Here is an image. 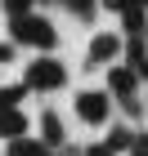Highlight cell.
Returning <instances> with one entry per match:
<instances>
[{
    "mask_svg": "<svg viewBox=\"0 0 148 156\" xmlns=\"http://www.w3.org/2000/svg\"><path fill=\"white\" fill-rule=\"evenodd\" d=\"M85 156H112V152H108V143H99V147H90Z\"/></svg>",
    "mask_w": 148,
    "mask_h": 156,
    "instance_id": "ac0fdd59",
    "label": "cell"
},
{
    "mask_svg": "<svg viewBox=\"0 0 148 156\" xmlns=\"http://www.w3.org/2000/svg\"><path fill=\"white\" fill-rule=\"evenodd\" d=\"M121 54H126V45H121V36H112V31H103V36L90 40V62H94V67H108V62L121 58Z\"/></svg>",
    "mask_w": 148,
    "mask_h": 156,
    "instance_id": "5b68a950",
    "label": "cell"
},
{
    "mask_svg": "<svg viewBox=\"0 0 148 156\" xmlns=\"http://www.w3.org/2000/svg\"><path fill=\"white\" fill-rule=\"evenodd\" d=\"M27 94H32L27 85H0V107H18Z\"/></svg>",
    "mask_w": 148,
    "mask_h": 156,
    "instance_id": "7c38bea8",
    "label": "cell"
},
{
    "mask_svg": "<svg viewBox=\"0 0 148 156\" xmlns=\"http://www.w3.org/2000/svg\"><path fill=\"white\" fill-rule=\"evenodd\" d=\"M126 5H130V0H103V9H112V13H121Z\"/></svg>",
    "mask_w": 148,
    "mask_h": 156,
    "instance_id": "e0dca14e",
    "label": "cell"
},
{
    "mask_svg": "<svg viewBox=\"0 0 148 156\" xmlns=\"http://www.w3.org/2000/svg\"><path fill=\"white\" fill-rule=\"evenodd\" d=\"M23 85L32 89V94H54V89L67 85V67H63L59 58H32V62H27Z\"/></svg>",
    "mask_w": 148,
    "mask_h": 156,
    "instance_id": "7a4b0ae2",
    "label": "cell"
},
{
    "mask_svg": "<svg viewBox=\"0 0 148 156\" xmlns=\"http://www.w3.org/2000/svg\"><path fill=\"white\" fill-rule=\"evenodd\" d=\"M13 54H18V45L13 40H0V62H13Z\"/></svg>",
    "mask_w": 148,
    "mask_h": 156,
    "instance_id": "2e32d148",
    "label": "cell"
},
{
    "mask_svg": "<svg viewBox=\"0 0 148 156\" xmlns=\"http://www.w3.org/2000/svg\"><path fill=\"white\" fill-rule=\"evenodd\" d=\"M121 27H126V36L135 40V36H144V27H148V0H130L121 9Z\"/></svg>",
    "mask_w": 148,
    "mask_h": 156,
    "instance_id": "8992f818",
    "label": "cell"
},
{
    "mask_svg": "<svg viewBox=\"0 0 148 156\" xmlns=\"http://www.w3.org/2000/svg\"><path fill=\"white\" fill-rule=\"evenodd\" d=\"M32 5H36V0H0L5 18H23V13H32Z\"/></svg>",
    "mask_w": 148,
    "mask_h": 156,
    "instance_id": "5bb4252c",
    "label": "cell"
},
{
    "mask_svg": "<svg viewBox=\"0 0 148 156\" xmlns=\"http://www.w3.org/2000/svg\"><path fill=\"white\" fill-rule=\"evenodd\" d=\"M130 138H135V129H126V125H112V134L103 138V143H108V152L117 156V152H130Z\"/></svg>",
    "mask_w": 148,
    "mask_h": 156,
    "instance_id": "8fae6325",
    "label": "cell"
},
{
    "mask_svg": "<svg viewBox=\"0 0 148 156\" xmlns=\"http://www.w3.org/2000/svg\"><path fill=\"white\" fill-rule=\"evenodd\" d=\"M49 156H54V152H49Z\"/></svg>",
    "mask_w": 148,
    "mask_h": 156,
    "instance_id": "d6986e66",
    "label": "cell"
},
{
    "mask_svg": "<svg viewBox=\"0 0 148 156\" xmlns=\"http://www.w3.org/2000/svg\"><path fill=\"white\" fill-rule=\"evenodd\" d=\"M130 156H148V129H135V138H130Z\"/></svg>",
    "mask_w": 148,
    "mask_h": 156,
    "instance_id": "9a60e30c",
    "label": "cell"
},
{
    "mask_svg": "<svg viewBox=\"0 0 148 156\" xmlns=\"http://www.w3.org/2000/svg\"><path fill=\"white\" fill-rule=\"evenodd\" d=\"M135 72H130V67H117V62H112V72H108V94L112 98H121L126 103V112H139V98H135Z\"/></svg>",
    "mask_w": 148,
    "mask_h": 156,
    "instance_id": "277c9868",
    "label": "cell"
},
{
    "mask_svg": "<svg viewBox=\"0 0 148 156\" xmlns=\"http://www.w3.org/2000/svg\"><path fill=\"white\" fill-rule=\"evenodd\" d=\"M5 156H49V147L40 143V138H13V143H5Z\"/></svg>",
    "mask_w": 148,
    "mask_h": 156,
    "instance_id": "30bf717a",
    "label": "cell"
},
{
    "mask_svg": "<svg viewBox=\"0 0 148 156\" xmlns=\"http://www.w3.org/2000/svg\"><path fill=\"white\" fill-rule=\"evenodd\" d=\"M63 138H67V129H63L59 112H40V143L45 147H63Z\"/></svg>",
    "mask_w": 148,
    "mask_h": 156,
    "instance_id": "9c48e42d",
    "label": "cell"
},
{
    "mask_svg": "<svg viewBox=\"0 0 148 156\" xmlns=\"http://www.w3.org/2000/svg\"><path fill=\"white\" fill-rule=\"evenodd\" d=\"M126 67L135 72V80H148V45H144V36H135L126 45Z\"/></svg>",
    "mask_w": 148,
    "mask_h": 156,
    "instance_id": "ba28073f",
    "label": "cell"
},
{
    "mask_svg": "<svg viewBox=\"0 0 148 156\" xmlns=\"http://www.w3.org/2000/svg\"><path fill=\"white\" fill-rule=\"evenodd\" d=\"M112 112V94L108 89H81L76 94V116L85 120V125H103Z\"/></svg>",
    "mask_w": 148,
    "mask_h": 156,
    "instance_id": "3957f363",
    "label": "cell"
},
{
    "mask_svg": "<svg viewBox=\"0 0 148 156\" xmlns=\"http://www.w3.org/2000/svg\"><path fill=\"white\" fill-rule=\"evenodd\" d=\"M9 40L36 49V54H49V49L59 45V31H54V23L40 18V13H23V18H9Z\"/></svg>",
    "mask_w": 148,
    "mask_h": 156,
    "instance_id": "6da1fadb",
    "label": "cell"
},
{
    "mask_svg": "<svg viewBox=\"0 0 148 156\" xmlns=\"http://www.w3.org/2000/svg\"><path fill=\"white\" fill-rule=\"evenodd\" d=\"M63 5H67L81 23H90V18H94V9H99V0H63Z\"/></svg>",
    "mask_w": 148,
    "mask_h": 156,
    "instance_id": "4fadbf2b",
    "label": "cell"
},
{
    "mask_svg": "<svg viewBox=\"0 0 148 156\" xmlns=\"http://www.w3.org/2000/svg\"><path fill=\"white\" fill-rule=\"evenodd\" d=\"M23 134H27V116L18 107H0V138L13 143V138H23Z\"/></svg>",
    "mask_w": 148,
    "mask_h": 156,
    "instance_id": "52a82bcc",
    "label": "cell"
}]
</instances>
